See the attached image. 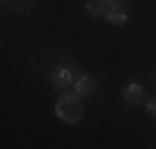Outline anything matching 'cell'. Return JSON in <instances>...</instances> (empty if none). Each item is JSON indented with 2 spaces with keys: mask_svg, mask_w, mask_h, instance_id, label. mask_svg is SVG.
<instances>
[{
  "mask_svg": "<svg viewBox=\"0 0 156 149\" xmlns=\"http://www.w3.org/2000/svg\"><path fill=\"white\" fill-rule=\"evenodd\" d=\"M72 72L69 70H57V72H52V77H50V82L57 87V89H65V87H69L72 85Z\"/></svg>",
  "mask_w": 156,
  "mask_h": 149,
  "instance_id": "cell-4",
  "label": "cell"
},
{
  "mask_svg": "<svg viewBox=\"0 0 156 149\" xmlns=\"http://www.w3.org/2000/svg\"><path fill=\"white\" fill-rule=\"evenodd\" d=\"M94 92H97V82L92 77H80L77 80V95L80 97H89V95H94Z\"/></svg>",
  "mask_w": 156,
  "mask_h": 149,
  "instance_id": "cell-5",
  "label": "cell"
},
{
  "mask_svg": "<svg viewBox=\"0 0 156 149\" xmlns=\"http://www.w3.org/2000/svg\"><path fill=\"white\" fill-rule=\"evenodd\" d=\"M124 102L129 104V107H139V104H144V87L141 85H126L124 87Z\"/></svg>",
  "mask_w": 156,
  "mask_h": 149,
  "instance_id": "cell-2",
  "label": "cell"
},
{
  "mask_svg": "<svg viewBox=\"0 0 156 149\" xmlns=\"http://www.w3.org/2000/svg\"><path fill=\"white\" fill-rule=\"evenodd\" d=\"M146 109H149V114H151V117H156V100L146 102Z\"/></svg>",
  "mask_w": 156,
  "mask_h": 149,
  "instance_id": "cell-7",
  "label": "cell"
},
{
  "mask_svg": "<svg viewBox=\"0 0 156 149\" xmlns=\"http://www.w3.org/2000/svg\"><path fill=\"white\" fill-rule=\"evenodd\" d=\"M112 8H114V0H87V13L94 17H99V15L107 17V13Z\"/></svg>",
  "mask_w": 156,
  "mask_h": 149,
  "instance_id": "cell-3",
  "label": "cell"
},
{
  "mask_svg": "<svg viewBox=\"0 0 156 149\" xmlns=\"http://www.w3.org/2000/svg\"><path fill=\"white\" fill-rule=\"evenodd\" d=\"M126 17H129V15H126V10H124V8H119V5H114V8L107 13V20H109L112 25H124V23H126Z\"/></svg>",
  "mask_w": 156,
  "mask_h": 149,
  "instance_id": "cell-6",
  "label": "cell"
},
{
  "mask_svg": "<svg viewBox=\"0 0 156 149\" xmlns=\"http://www.w3.org/2000/svg\"><path fill=\"white\" fill-rule=\"evenodd\" d=\"M55 114L60 122L65 124H74L80 122L82 114H84V102L80 95H60L55 102Z\"/></svg>",
  "mask_w": 156,
  "mask_h": 149,
  "instance_id": "cell-1",
  "label": "cell"
}]
</instances>
